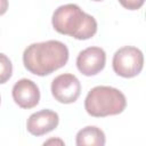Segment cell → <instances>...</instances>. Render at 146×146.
I'll return each mask as SVG.
<instances>
[{"label": "cell", "instance_id": "6da1fadb", "mask_svg": "<svg viewBox=\"0 0 146 146\" xmlns=\"http://www.w3.org/2000/svg\"><path fill=\"white\" fill-rule=\"evenodd\" d=\"M68 60L67 47L57 40L30 44L23 54L25 68L35 75L44 76L63 67Z\"/></svg>", "mask_w": 146, "mask_h": 146}, {"label": "cell", "instance_id": "7a4b0ae2", "mask_svg": "<svg viewBox=\"0 0 146 146\" xmlns=\"http://www.w3.org/2000/svg\"><path fill=\"white\" fill-rule=\"evenodd\" d=\"M51 23L58 33L78 40L90 39L97 32L96 19L74 3L59 6L52 14Z\"/></svg>", "mask_w": 146, "mask_h": 146}, {"label": "cell", "instance_id": "3957f363", "mask_svg": "<svg viewBox=\"0 0 146 146\" xmlns=\"http://www.w3.org/2000/svg\"><path fill=\"white\" fill-rule=\"evenodd\" d=\"M125 106V96L119 89L108 86L94 87L84 100L87 113L95 117L120 114L124 111Z\"/></svg>", "mask_w": 146, "mask_h": 146}, {"label": "cell", "instance_id": "277c9868", "mask_svg": "<svg viewBox=\"0 0 146 146\" xmlns=\"http://www.w3.org/2000/svg\"><path fill=\"white\" fill-rule=\"evenodd\" d=\"M112 65L117 75L122 78H133L143 70L144 55L140 49L132 46H125L115 51Z\"/></svg>", "mask_w": 146, "mask_h": 146}, {"label": "cell", "instance_id": "5b68a950", "mask_svg": "<svg viewBox=\"0 0 146 146\" xmlns=\"http://www.w3.org/2000/svg\"><path fill=\"white\" fill-rule=\"evenodd\" d=\"M51 94L54 98L59 103H74L81 94V83L74 74H60L56 76L51 82Z\"/></svg>", "mask_w": 146, "mask_h": 146}, {"label": "cell", "instance_id": "8992f818", "mask_svg": "<svg viewBox=\"0 0 146 146\" xmlns=\"http://www.w3.org/2000/svg\"><path fill=\"white\" fill-rule=\"evenodd\" d=\"M106 63V54L100 47H88L79 52L76 57L78 70L87 76L99 73Z\"/></svg>", "mask_w": 146, "mask_h": 146}, {"label": "cell", "instance_id": "52a82bcc", "mask_svg": "<svg viewBox=\"0 0 146 146\" xmlns=\"http://www.w3.org/2000/svg\"><path fill=\"white\" fill-rule=\"evenodd\" d=\"M11 94L15 103L22 108H33L40 100L39 87L29 79H21L17 81L13 87Z\"/></svg>", "mask_w": 146, "mask_h": 146}, {"label": "cell", "instance_id": "ba28073f", "mask_svg": "<svg viewBox=\"0 0 146 146\" xmlns=\"http://www.w3.org/2000/svg\"><path fill=\"white\" fill-rule=\"evenodd\" d=\"M59 116L51 110H41L30 115L26 122L27 131L33 136H42L57 128Z\"/></svg>", "mask_w": 146, "mask_h": 146}, {"label": "cell", "instance_id": "9c48e42d", "mask_svg": "<svg viewBox=\"0 0 146 146\" xmlns=\"http://www.w3.org/2000/svg\"><path fill=\"white\" fill-rule=\"evenodd\" d=\"M105 133L102 129L95 127V125H89L86 127L76 133V140L75 144L78 146H103L105 145Z\"/></svg>", "mask_w": 146, "mask_h": 146}, {"label": "cell", "instance_id": "30bf717a", "mask_svg": "<svg viewBox=\"0 0 146 146\" xmlns=\"http://www.w3.org/2000/svg\"><path fill=\"white\" fill-rule=\"evenodd\" d=\"M13 74V64L10 59L0 52V84L7 82Z\"/></svg>", "mask_w": 146, "mask_h": 146}, {"label": "cell", "instance_id": "8fae6325", "mask_svg": "<svg viewBox=\"0 0 146 146\" xmlns=\"http://www.w3.org/2000/svg\"><path fill=\"white\" fill-rule=\"evenodd\" d=\"M119 2L121 3L122 7H124L125 9H129V10H137L139 9L145 0H119Z\"/></svg>", "mask_w": 146, "mask_h": 146}, {"label": "cell", "instance_id": "7c38bea8", "mask_svg": "<svg viewBox=\"0 0 146 146\" xmlns=\"http://www.w3.org/2000/svg\"><path fill=\"white\" fill-rule=\"evenodd\" d=\"M8 10V0H0V16Z\"/></svg>", "mask_w": 146, "mask_h": 146}, {"label": "cell", "instance_id": "4fadbf2b", "mask_svg": "<svg viewBox=\"0 0 146 146\" xmlns=\"http://www.w3.org/2000/svg\"><path fill=\"white\" fill-rule=\"evenodd\" d=\"M50 144H58V145H64L65 143H64L63 140H60V139H49V140H47V141H44V143H43V145H50Z\"/></svg>", "mask_w": 146, "mask_h": 146}, {"label": "cell", "instance_id": "5bb4252c", "mask_svg": "<svg viewBox=\"0 0 146 146\" xmlns=\"http://www.w3.org/2000/svg\"><path fill=\"white\" fill-rule=\"evenodd\" d=\"M92 1H103V0H92Z\"/></svg>", "mask_w": 146, "mask_h": 146}, {"label": "cell", "instance_id": "9a60e30c", "mask_svg": "<svg viewBox=\"0 0 146 146\" xmlns=\"http://www.w3.org/2000/svg\"><path fill=\"white\" fill-rule=\"evenodd\" d=\"M0 100H1V98H0Z\"/></svg>", "mask_w": 146, "mask_h": 146}]
</instances>
